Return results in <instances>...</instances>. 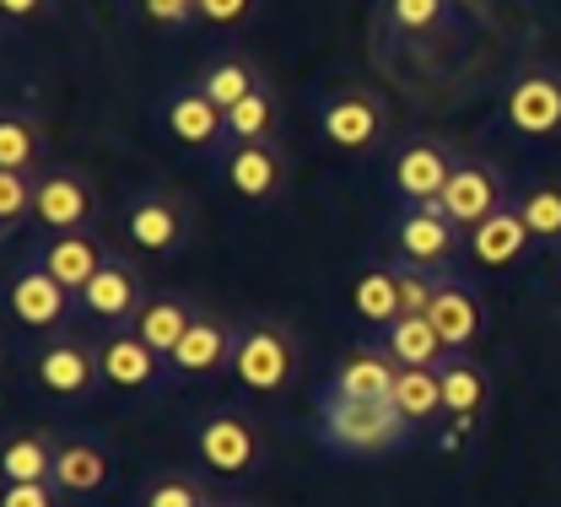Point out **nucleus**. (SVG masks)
<instances>
[{
	"label": "nucleus",
	"instance_id": "f257e3e1",
	"mask_svg": "<svg viewBox=\"0 0 561 507\" xmlns=\"http://www.w3.org/2000/svg\"><path fill=\"white\" fill-rule=\"evenodd\" d=\"M496 119L524 136V141H557L561 136V66L557 60H529L502 81Z\"/></svg>",
	"mask_w": 561,
	"mask_h": 507
},
{
	"label": "nucleus",
	"instance_id": "f03ea898",
	"mask_svg": "<svg viewBox=\"0 0 561 507\" xmlns=\"http://www.w3.org/2000/svg\"><path fill=\"white\" fill-rule=\"evenodd\" d=\"M319 433L335 453H383L394 442L411 437V422L389 405V400H346V394H324V416Z\"/></svg>",
	"mask_w": 561,
	"mask_h": 507
},
{
	"label": "nucleus",
	"instance_id": "7ed1b4c3",
	"mask_svg": "<svg viewBox=\"0 0 561 507\" xmlns=\"http://www.w3.org/2000/svg\"><path fill=\"white\" fill-rule=\"evenodd\" d=\"M297 378V341L276 319H254L238 330V352H232V383L249 394H286Z\"/></svg>",
	"mask_w": 561,
	"mask_h": 507
},
{
	"label": "nucleus",
	"instance_id": "20e7f679",
	"mask_svg": "<svg viewBox=\"0 0 561 507\" xmlns=\"http://www.w3.org/2000/svg\"><path fill=\"white\" fill-rule=\"evenodd\" d=\"M454 162H459V151L443 136H432V130L405 136L389 151V195L405 206H437L448 178H454Z\"/></svg>",
	"mask_w": 561,
	"mask_h": 507
},
{
	"label": "nucleus",
	"instance_id": "39448f33",
	"mask_svg": "<svg viewBox=\"0 0 561 507\" xmlns=\"http://www.w3.org/2000/svg\"><path fill=\"white\" fill-rule=\"evenodd\" d=\"M216 173L243 206H271L291 184V157L280 141H227L216 151Z\"/></svg>",
	"mask_w": 561,
	"mask_h": 507
},
{
	"label": "nucleus",
	"instance_id": "423d86ee",
	"mask_svg": "<svg viewBox=\"0 0 561 507\" xmlns=\"http://www.w3.org/2000/svg\"><path fill=\"white\" fill-rule=\"evenodd\" d=\"M190 232H195L190 195H179L168 184H151V189L130 195V206H125V238L136 243L140 254H162L168 260V254H179L190 243Z\"/></svg>",
	"mask_w": 561,
	"mask_h": 507
},
{
	"label": "nucleus",
	"instance_id": "0eeeda50",
	"mask_svg": "<svg viewBox=\"0 0 561 507\" xmlns=\"http://www.w3.org/2000/svg\"><path fill=\"white\" fill-rule=\"evenodd\" d=\"M195 459L210 475H249L265 459V433L249 411L221 405V411L201 416V427H195Z\"/></svg>",
	"mask_w": 561,
	"mask_h": 507
},
{
	"label": "nucleus",
	"instance_id": "6e6552de",
	"mask_svg": "<svg viewBox=\"0 0 561 507\" xmlns=\"http://www.w3.org/2000/svg\"><path fill=\"white\" fill-rule=\"evenodd\" d=\"M319 136L335 146V151L367 157L373 146L389 136V108H383V97L367 92V87H335V92L319 103Z\"/></svg>",
	"mask_w": 561,
	"mask_h": 507
},
{
	"label": "nucleus",
	"instance_id": "1a4fd4ad",
	"mask_svg": "<svg viewBox=\"0 0 561 507\" xmlns=\"http://www.w3.org/2000/svg\"><path fill=\"white\" fill-rule=\"evenodd\" d=\"M33 221H44L49 232H87V227L103 221V195H98V184H92L81 168L49 162V168H38Z\"/></svg>",
	"mask_w": 561,
	"mask_h": 507
},
{
	"label": "nucleus",
	"instance_id": "9d476101",
	"mask_svg": "<svg viewBox=\"0 0 561 507\" xmlns=\"http://www.w3.org/2000/svg\"><path fill=\"white\" fill-rule=\"evenodd\" d=\"M459 243H465V232L443 217L437 206H405V211L394 217V227H389L394 260H400V265H416V270H432V276L454 270Z\"/></svg>",
	"mask_w": 561,
	"mask_h": 507
},
{
	"label": "nucleus",
	"instance_id": "9b49d317",
	"mask_svg": "<svg viewBox=\"0 0 561 507\" xmlns=\"http://www.w3.org/2000/svg\"><path fill=\"white\" fill-rule=\"evenodd\" d=\"M513 195H507V178H502V168L486 162V157H459L454 162V178H448V189H443V200H437V211L454 221L459 232H470L476 221H486L491 211H502Z\"/></svg>",
	"mask_w": 561,
	"mask_h": 507
},
{
	"label": "nucleus",
	"instance_id": "f8f14e48",
	"mask_svg": "<svg viewBox=\"0 0 561 507\" xmlns=\"http://www.w3.org/2000/svg\"><path fill=\"white\" fill-rule=\"evenodd\" d=\"M70 297L76 291L60 287L33 254L22 260V270L11 276V287H5V302H11V319L27 330V335H49V330H66L70 319Z\"/></svg>",
	"mask_w": 561,
	"mask_h": 507
},
{
	"label": "nucleus",
	"instance_id": "ddd939ff",
	"mask_svg": "<svg viewBox=\"0 0 561 507\" xmlns=\"http://www.w3.org/2000/svg\"><path fill=\"white\" fill-rule=\"evenodd\" d=\"M98 378H103L98 346H87L81 335H55V341H44V346L33 352V383H38L44 394H55V400L92 394Z\"/></svg>",
	"mask_w": 561,
	"mask_h": 507
},
{
	"label": "nucleus",
	"instance_id": "4468645a",
	"mask_svg": "<svg viewBox=\"0 0 561 507\" xmlns=\"http://www.w3.org/2000/svg\"><path fill=\"white\" fill-rule=\"evenodd\" d=\"M426 319H432V330L443 335L448 352H470V346L481 341V330H486V302L476 297V287H470L465 276L443 270V276H437V291H432Z\"/></svg>",
	"mask_w": 561,
	"mask_h": 507
},
{
	"label": "nucleus",
	"instance_id": "2eb2a0df",
	"mask_svg": "<svg viewBox=\"0 0 561 507\" xmlns=\"http://www.w3.org/2000/svg\"><path fill=\"white\" fill-rule=\"evenodd\" d=\"M162 125L173 141H184L190 151H221L227 146V114L201 92V81H179L162 97Z\"/></svg>",
	"mask_w": 561,
	"mask_h": 507
},
{
	"label": "nucleus",
	"instance_id": "dca6fc26",
	"mask_svg": "<svg viewBox=\"0 0 561 507\" xmlns=\"http://www.w3.org/2000/svg\"><path fill=\"white\" fill-rule=\"evenodd\" d=\"M81 308H87L92 319L114 324V330H130V324H136V313L146 308V281H140L136 260L108 254V265L87 281V291H81Z\"/></svg>",
	"mask_w": 561,
	"mask_h": 507
},
{
	"label": "nucleus",
	"instance_id": "f3484780",
	"mask_svg": "<svg viewBox=\"0 0 561 507\" xmlns=\"http://www.w3.org/2000/svg\"><path fill=\"white\" fill-rule=\"evenodd\" d=\"M98 367H103V383L119 394H151L162 383V372H173L136 330H108L98 341Z\"/></svg>",
	"mask_w": 561,
	"mask_h": 507
},
{
	"label": "nucleus",
	"instance_id": "a211bd4d",
	"mask_svg": "<svg viewBox=\"0 0 561 507\" xmlns=\"http://www.w3.org/2000/svg\"><path fill=\"white\" fill-rule=\"evenodd\" d=\"M108 254H114V249L98 238V227H87V232H49V243H38V249H33V260H38L60 287L76 291V297H81L87 281L108 265Z\"/></svg>",
	"mask_w": 561,
	"mask_h": 507
},
{
	"label": "nucleus",
	"instance_id": "6ab92c4d",
	"mask_svg": "<svg viewBox=\"0 0 561 507\" xmlns=\"http://www.w3.org/2000/svg\"><path fill=\"white\" fill-rule=\"evenodd\" d=\"M529 243H535V238H529L524 211H518L513 200L465 232V254H470V265H476V270H513V265L529 254Z\"/></svg>",
	"mask_w": 561,
	"mask_h": 507
},
{
	"label": "nucleus",
	"instance_id": "aec40b11",
	"mask_svg": "<svg viewBox=\"0 0 561 507\" xmlns=\"http://www.w3.org/2000/svg\"><path fill=\"white\" fill-rule=\"evenodd\" d=\"M195 81H201V92H206L210 103L227 114V108H238V103H243V97H249L260 81H271V76H265V66H260L249 49L227 44V49H216L206 66L195 71Z\"/></svg>",
	"mask_w": 561,
	"mask_h": 507
},
{
	"label": "nucleus",
	"instance_id": "412c9836",
	"mask_svg": "<svg viewBox=\"0 0 561 507\" xmlns=\"http://www.w3.org/2000/svg\"><path fill=\"white\" fill-rule=\"evenodd\" d=\"M232 352H238V330L221 324L216 313H195L190 335L179 341V352L168 357V367L184 378H201V372H216V367H232Z\"/></svg>",
	"mask_w": 561,
	"mask_h": 507
},
{
	"label": "nucleus",
	"instance_id": "4be33fe9",
	"mask_svg": "<svg viewBox=\"0 0 561 507\" xmlns=\"http://www.w3.org/2000/svg\"><path fill=\"white\" fill-rule=\"evenodd\" d=\"M394 378H400V362L389 357V346H356L346 362L335 367L330 394H346V400H389V394H394Z\"/></svg>",
	"mask_w": 561,
	"mask_h": 507
},
{
	"label": "nucleus",
	"instance_id": "5701e85b",
	"mask_svg": "<svg viewBox=\"0 0 561 507\" xmlns=\"http://www.w3.org/2000/svg\"><path fill=\"white\" fill-rule=\"evenodd\" d=\"M44 114L33 108V103H5L0 108V168H27V173H38V168H49L44 162Z\"/></svg>",
	"mask_w": 561,
	"mask_h": 507
},
{
	"label": "nucleus",
	"instance_id": "b1692460",
	"mask_svg": "<svg viewBox=\"0 0 561 507\" xmlns=\"http://www.w3.org/2000/svg\"><path fill=\"white\" fill-rule=\"evenodd\" d=\"M437 378H443V416H454L459 427H470L486 411V394H491L486 367L470 362L465 352H448V362L437 367Z\"/></svg>",
	"mask_w": 561,
	"mask_h": 507
},
{
	"label": "nucleus",
	"instance_id": "393cba45",
	"mask_svg": "<svg viewBox=\"0 0 561 507\" xmlns=\"http://www.w3.org/2000/svg\"><path fill=\"white\" fill-rule=\"evenodd\" d=\"M108 475H114V459H108L103 442H92V437H70V442H60L55 486H60L66 497H92V492H103Z\"/></svg>",
	"mask_w": 561,
	"mask_h": 507
},
{
	"label": "nucleus",
	"instance_id": "a878e982",
	"mask_svg": "<svg viewBox=\"0 0 561 507\" xmlns=\"http://www.w3.org/2000/svg\"><path fill=\"white\" fill-rule=\"evenodd\" d=\"M190 324H195V308H190L179 291H162V297H146V308L136 313V324H130V330H136L140 341L168 362V357L179 352V341L190 335Z\"/></svg>",
	"mask_w": 561,
	"mask_h": 507
},
{
	"label": "nucleus",
	"instance_id": "bb28decb",
	"mask_svg": "<svg viewBox=\"0 0 561 507\" xmlns=\"http://www.w3.org/2000/svg\"><path fill=\"white\" fill-rule=\"evenodd\" d=\"M383 346H389V357L400 367H443L448 362V346H443V335L432 330L426 313H400V319L383 330Z\"/></svg>",
	"mask_w": 561,
	"mask_h": 507
},
{
	"label": "nucleus",
	"instance_id": "cd10ccee",
	"mask_svg": "<svg viewBox=\"0 0 561 507\" xmlns=\"http://www.w3.org/2000/svg\"><path fill=\"white\" fill-rule=\"evenodd\" d=\"M351 308H356L362 324H378V330H389V324L405 313V308H400V276H394V260H389V265H367V270L356 276Z\"/></svg>",
	"mask_w": 561,
	"mask_h": 507
},
{
	"label": "nucleus",
	"instance_id": "c85d7f7f",
	"mask_svg": "<svg viewBox=\"0 0 561 507\" xmlns=\"http://www.w3.org/2000/svg\"><path fill=\"white\" fill-rule=\"evenodd\" d=\"M55 459H60V442L49 433H16L0 448V475H5V486L11 481H55Z\"/></svg>",
	"mask_w": 561,
	"mask_h": 507
},
{
	"label": "nucleus",
	"instance_id": "c756f323",
	"mask_svg": "<svg viewBox=\"0 0 561 507\" xmlns=\"http://www.w3.org/2000/svg\"><path fill=\"white\" fill-rule=\"evenodd\" d=\"M513 206L524 211V227H529L535 243H561V173L529 178V184L513 195Z\"/></svg>",
	"mask_w": 561,
	"mask_h": 507
},
{
	"label": "nucleus",
	"instance_id": "7c9ffc66",
	"mask_svg": "<svg viewBox=\"0 0 561 507\" xmlns=\"http://www.w3.org/2000/svg\"><path fill=\"white\" fill-rule=\"evenodd\" d=\"M389 405H394L411 427L437 422V416H443V378H437V367H400Z\"/></svg>",
	"mask_w": 561,
	"mask_h": 507
},
{
	"label": "nucleus",
	"instance_id": "2f4dec72",
	"mask_svg": "<svg viewBox=\"0 0 561 507\" xmlns=\"http://www.w3.org/2000/svg\"><path fill=\"white\" fill-rule=\"evenodd\" d=\"M227 141H280V97L271 81H260L238 108H227Z\"/></svg>",
	"mask_w": 561,
	"mask_h": 507
},
{
	"label": "nucleus",
	"instance_id": "473e14b6",
	"mask_svg": "<svg viewBox=\"0 0 561 507\" xmlns=\"http://www.w3.org/2000/svg\"><path fill=\"white\" fill-rule=\"evenodd\" d=\"M378 16L405 38H432L454 22V0H378Z\"/></svg>",
	"mask_w": 561,
	"mask_h": 507
},
{
	"label": "nucleus",
	"instance_id": "72a5a7b5",
	"mask_svg": "<svg viewBox=\"0 0 561 507\" xmlns=\"http://www.w3.org/2000/svg\"><path fill=\"white\" fill-rule=\"evenodd\" d=\"M33 200H38V173L27 168H0V227L16 232L22 221L33 217Z\"/></svg>",
	"mask_w": 561,
	"mask_h": 507
},
{
	"label": "nucleus",
	"instance_id": "f704fd0d",
	"mask_svg": "<svg viewBox=\"0 0 561 507\" xmlns=\"http://www.w3.org/2000/svg\"><path fill=\"white\" fill-rule=\"evenodd\" d=\"M136 5L151 27H168V33H184L201 22V0H136Z\"/></svg>",
	"mask_w": 561,
	"mask_h": 507
},
{
	"label": "nucleus",
	"instance_id": "c9c22d12",
	"mask_svg": "<svg viewBox=\"0 0 561 507\" xmlns=\"http://www.w3.org/2000/svg\"><path fill=\"white\" fill-rule=\"evenodd\" d=\"M140 507H206V492L195 481H184V475H162V481L146 486Z\"/></svg>",
	"mask_w": 561,
	"mask_h": 507
},
{
	"label": "nucleus",
	"instance_id": "e433bc0d",
	"mask_svg": "<svg viewBox=\"0 0 561 507\" xmlns=\"http://www.w3.org/2000/svg\"><path fill=\"white\" fill-rule=\"evenodd\" d=\"M394 276H400V308L405 313H426L432 308V291H437V276L416 270V265H400V260H394Z\"/></svg>",
	"mask_w": 561,
	"mask_h": 507
},
{
	"label": "nucleus",
	"instance_id": "4c0bfd02",
	"mask_svg": "<svg viewBox=\"0 0 561 507\" xmlns=\"http://www.w3.org/2000/svg\"><path fill=\"white\" fill-rule=\"evenodd\" d=\"M254 5L260 0H201V22L216 27V33H232V27H243L254 16Z\"/></svg>",
	"mask_w": 561,
	"mask_h": 507
},
{
	"label": "nucleus",
	"instance_id": "58836bf2",
	"mask_svg": "<svg viewBox=\"0 0 561 507\" xmlns=\"http://www.w3.org/2000/svg\"><path fill=\"white\" fill-rule=\"evenodd\" d=\"M0 507H60V486L55 481H11L0 492Z\"/></svg>",
	"mask_w": 561,
	"mask_h": 507
},
{
	"label": "nucleus",
	"instance_id": "ea45409f",
	"mask_svg": "<svg viewBox=\"0 0 561 507\" xmlns=\"http://www.w3.org/2000/svg\"><path fill=\"white\" fill-rule=\"evenodd\" d=\"M49 0H0V16L5 22H27V16H38Z\"/></svg>",
	"mask_w": 561,
	"mask_h": 507
},
{
	"label": "nucleus",
	"instance_id": "a19ab883",
	"mask_svg": "<svg viewBox=\"0 0 561 507\" xmlns=\"http://www.w3.org/2000/svg\"><path fill=\"white\" fill-rule=\"evenodd\" d=\"M454 5H470L476 16H491V0H454Z\"/></svg>",
	"mask_w": 561,
	"mask_h": 507
},
{
	"label": "nucleus",
	"instance_id": "79ce46f5",
	"mask_svg": "<svg viewBox=\"0 0 561 507\" xmlns=\"http://www.w3.org/2000/svg\"><path fill=\"white\" fill-rule=\"evenodd\" d=\"M232 507H249V503H232Z\"/></svg>",
	"mask_w": 561,
	"mask_h": 507
},
{
	"label": "nucleus",
	"instance_id": "37998d69",
	"mask_svg": "<svg viewBox=\"0 0 561 507\" xmlns=\"http://www.w3.org/2000/svg\"><path fill=\"white\" fill-rule=\"evenodd\" d=\"M206 507H210V503H206Z\"/></svg>",
	"mask_w": 561,
	"mask_h": 507
}]
</instances>
